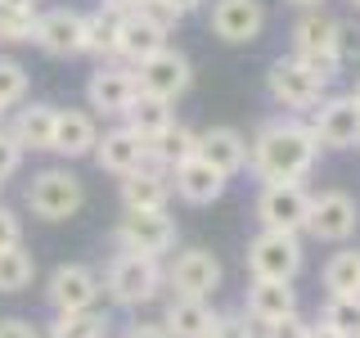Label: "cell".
Masks as SVG:
<instances>
[{"label": "cell", "instance_id": "7dc6e473", "mask_svg": "<svg viewBox=\"0 0 360 338\" xmlns=\"http://www.w3.org/2000/svg\"><path fill=\"white\" fill-rule=\"evenodd\" d=\"M347 5H352V9H356V14H360V0H347Z\"/></svg>", "mask_w": 360, "mask_h": 338}, {"label": "cell", "instance_id": "ba28073f", "mask_svg": "<svg viewBox=\"0 0 360 338\" xmlns=\"http://www.w3.org/2000/svg\"><path fill=\"white\" fill-rule=\"evenodd\" d=\"M176 234H180L176 217H167V212H127L112 230V239H117V253H140L162 262L176 248Z\"/></svg>", "mask_w": 360, "mask_h": 338}, {"label": "cell", "instance_id": "2e32d148", "mask_svg": "<svg viewBox=\"0 0 360 338\" xmlns=\"http://www.w3.org/2000/svg\"><path fill=\"white\" fill-rule=\"evenodd\" d=\"M207 23L225 45H252L266 32V0H212Z\"/></svg>", "mask_w": 360, "mask_h": 338}, {"label": "cell", "instance_id": "44dd1931", "mask_svg": "<svg viewBox=\"0 0 360 338\" xmlns=\"http://www.w3.org/2000/svg\"><path fill=\"white\" fill-rule=\"evenodd\" d=\"M117 199H122V212H167V203H172V176L158 172V167H140V172L122 176Z\"/></svg>", "mask_w": 360, "mask_h": 338}, {"label": "cell", "instance_id": "ffe728a7", "mask_svg": "<svg viewBox=\"0 0 360 338\" xmlns=\"http://www.w3.org/2000/svg\"><path fill=\"white\" fill-rule=\"evenodd\" d=\"M225 185H230V180H225L212 163H202L198 154L172 172V194L180 203H189V208H207V203H217L225 194Z\"/></svg>", "mask_w": 360, "mask_h": 338}, {"label": "cell", "instance_id": "f907efd6", "mask_svg": "<svg viewBox=\"0 0 360 338\" xmlns=\"http://www.w3.org/2000/svg\"><path fill=\"white\" fill-rule=\"evenodd\" d=\"M0 189H5V185H0Z\"/></svg>", "mask_w": 360, "mask_h": 338}, {"label": "cell", "instance_id": "b9f144b4", "mask_svg": "<svg viewBox=\"0 0 360 338\" xmlns=\"http://www.w3.org/2000/svg\"><path fill=\"white\" fill-rule=\"evenodd\" d=\"M144 0H99V9H108V14H117V18H127V14H135Z\"/></svg>", "mask_w": 360, "mask_h": 338}, {"label": "cell", "instance_id": "603a6c76", "mask_svg": "<svg viewBox=\"0 0 360 338\" xmlns=\"http://www.w3.org/2000/svg\"><path fill=\"white\" fill-rule=\"evenodd\" d=\"M288 311H297V289H292V280H252V284H248L243 315L252 325H270Z\"/></svg>", "mask_w": 360, "mask_h": 338}, {"label": "cell", "instance_id": "5b68a950", "mask_svg": "<svg viewBox=\"0 0 360 338\" xmlns=\"http://www.w3.org/2000/svg\"><path fill=\"white\" fill-rule=\"evenodd\" d=\"M176 14L172 9H162L158 0H144L135 14H127L122 18V41H117V59L127 63V68H135V63H144L149 54H158L162 45H172L167 37L176 32Z\"/></svg>", "mask_w": 360, "mask_h": 338}, {"label": "cell", "instance_id": "cb8c5ba5", "mask_svg": "<svg viewBox=\"0 0 360 338\" xmlns=\"http://www.w3.org/2000/svg\"><path fill=\"white\" fill-rule=\"evenodd\" d=\"M54 118H59V108L45 104V99H22L14 122H9V135L22 144V154H50V140H54Z\"/></svg>", "mask_w": 360, "mask_h": 338}, {"label": "cell", "instance_id": "5bb4252c", "mask_svg": "<svg viewBox=\"0 0 360 338\" xmlns=\"http://www.w3.org/2000/svg\"><path fill=\"white\" fill-rule=\"evenodd\" d=\"M99 270L86 266V262H63L50 270V280H45V298H50L54 311H90L99 302Z\"/></svg>", "mask_w": 360, "mask_h": 338}, {"label": "cell", "instance_id": "bcb514c9", "mask_svg": "<svg viewBox=\"0 0 360 338\" xmlns=\"http://www.w3.org/2000/svg\"><path fill=\"white\" fill-rule=\"evenodd\" d=\"M352 99H356V104H360V77H356V86H352Z\"/></svg>", "mask_w": 360, "mask_h": 338}, {"label": "cell", "instance_id": "d4e9b609", "mask_svg": "<svg viewBox=\"0 0 360 338\" xmlns=\"http://www.w3.org/2000/svg\"><path fill=\"white\" fill-rule=\"evenodd\" d=\"M212 325H217V311H212L207 298H180V293H172V302L162 311V330L172 338H207Z\"/></svg>", "mask_w": 360, "mask_h": 338}, {"label": "cell", "instance_id": "ee69618b", "mask_svg": "<svg viewBox=\"0 0 360 338\" xmlns=\"http://www.w3.org/2000/svg\"><path fill=\"white\" fill-rule=\"evenodd\" d=\"M5 9H37V0H0Z\"/></svg>", "mask_w": 360, "mask_h": 338}, {"label": "cell", "instance_id": "30bf717a", "mask_svg": "<svg viewBox=\"0 0 360 338\" xmlns=\"http://www.w3.org/2000/svg\"><path fill=\"white\" fill-rule=\"evenodd\" d=\"M135 82H140L144 95H158V99H167V104H176V99L194 86V63H189L185 50L162 45V50L149 54L144 63H135Z\"/></svg>", "mask_w": 360, "mask_h": 338}, {"label": "cell", "instance_id": "e575fe53", "mask_svg": "<svg viewBox=\"0 0 360 338\" xmlns=\"http://www.w3.org/2000/svg\"><path fill=\"white\" fill-rule=\"evenodd\" d=\"M22 167V144L9 135V127H0V185Z\"/></svg>", "mask_w": 360, "mask_h": 338}, {"label": "cell", "instance_id": "277c9868", "mask_svg": "<svg viewBox=\"0 0 360 338\" xmlns=\"http://www.w3.org/2000/svg\"><path fill=\"white\" fill-rule=\"evenodd\" d=\"M27 208L41 221H72L86 208V180L68 167H45L27 185Z\"/></svg>", "mask_w": 360, "mask_h": 338}, {"label": "cell", "instance_id": "c3c4849f", "mask_svg": "<svg viewBox=\"0 0 360 338\" xmlns=\"http://www.w3.org/2000/svg\"><path fill=\"white\" fill-rule=\"evenodd\" d=\"M5 113H9V108H0V127H5Z\"/></svg>", "mask_w": 360, "mask_h": 338}, {"label": "cell", "instance_id": "484cf974", "mask_svg": "<svg viewBox=\"0 0 360 338\" xmlns=\"http://www.w3.org/2000/svg\"><path fill=\"white\" fill-rule=\"evenodd\" d=\"M144 144H149V167L172 176L180 163H189V158L198 154V131L185 127V122H172V127H162L153 140H144Z\"/></svg>", "mask_w": 360, "mask_h": 338}, {"label": "cell", "instance_id": "681fc988", "mask_svg": "<svg viewBox=\"0 0 360 338\" xmlns=\"http://www.w3.org/2000/svg\"><path fill=\"white\" fill-rule=\"evenodd\" d=\"M248 338H257V334H248Z\"/></svg>", "mask_w": 360, "mask_h": 338}, {"label": "cell", "instance_id": "d590c367", "mask_svg": "<svg viewBox=\"0 0 360 338\" xmlns=\"http://www.w3.org/2000/svg\"><path fill=\"white\" fill-rule=\"evenodd\" d=\"M307 330H311V325L302 320L297 311H288V315H279V320L262 325V338H307Z\"/></svg>", "mask_w": 360, "mask_h": 338}, {"label": "cell", "instance_id": "e0dca14e", "mask_svg": "<svg viewBox=\"0 0 360 338\" xmlns=\"http://www.w3.org/2000/svg\"><path fill=\"white\" fill-rule=\"evenodd\" d=\"M82 27H86V14H77V9H45L37 14V32H32V45L45 50L50 59H72V54H82Z\"/></svg>", "mask_w": 360, "mask_h": 338}, {"label": "cell", "instance_id": "83f0119b", "mask_svg": "<svg viewBox=\"0 0 360 338\" xmlns=\"http://www.w3.org/2000/svg\"><path fill=\"white\" fill-rule=\"evenodd\" d=\"M176 122V113H172V104L167 99H158V95H135L131 104H127V113H122V127H131L140 140H153L162 127H172Z\"/></svg>", "mask_w": 360, "mask_h": 338}, {"label": "cell", "instance_id": "3957f363", "mask_svg": "<svg viewBox=\"0 0 360 338\" xmlns=\"http://www.w3.org/2000/svg\"><path fill=\"white\" fill-rule=\"evenodd\" d=\"M329 86L333 82H324L320 73H311L302 59H275L266 68V95H270V104L275 108H284V113H311L315 104H320L324 95H329Z\"/></svg>", "mask_w": 360, "mask_h": 338}, {"label": "cell", "instance_id": "60d3db41", "mask_svg": "<svg viewBox=\"0 0 360 338\" xmlns=\"http://www.w3.org/2000/svg\"><path fill=\"white\" fill-rule=\"evenodd\" d=\"M158 5H162V9H172L176 18H189L194 9H202V5H207V0H158Z\"/></svg>", "mask_w": 360, "mask_h": 338}, {"label": "cell", "instance_id": "7c38bea8", "mask_svg": "<svg viewBox=\"0 0 360 338\" xmlns=\"http://www.w3.org/2000/svg\"><path fill=\"white\" fill-rule=\"evenodd\" d=\"M311 131L320 149H356L360 144V104L352 95H324L311 108Z\"/></svg>", "mask_w": 360, "mask_h": 338}, {"label": "cell", "instance_id": "f546056e", "mask_svg": "<svg viewBox=\"0 0 360 338\" xmlns=\"http://www.w3.org/2000/svg\"><path fill=\"white\" fill-rule=\"evenodd\" d=\"M45 338H108V315L90 311H54Z\"/></svg>", "mask_w": 360, "mask_h": 338}, {"label": "cell", "instance_id": "f6af8a7d", "mask_svg": "<svg viewBox=\"0 0 360 338\" xmlns=\"http://www.w3.org/2000/svg\"><path fill=\"white\" fill-rule=\"evenodd\" d=\"M288 5H297V9H324V0H288Z\"/></svg>", "mask_w": 360, "mask_h": 338}, {"label": "cell", "instance_id": "8992f818", "mask_svg": "<svg viewBox=\"0 0 360 338\" xmlns=\"http://www.w3.org/2000/svg\"><path fill=\"white\" fill-rule=\"evenodd\" d=\"M292 59H302L311 73L333 82L342 73V59H338V18H329L324 9H307L292 23Z\"/></svg>", "mask_w": 360, "mask_h": 338}, {"label": "cell", "instance_id": "4316f807", "mask_svg": "<svg viewBox=\"0 0 360 338\" xmlns=\"http://www.w3.org/2000/svg\"><path fill=\"white\" fill-rule=\"evenodd\" d=\"M117 41H122V18L108 14V9H95L86 14V27H82V54L95 63H122L117 59Z\"/></svg>", "mask_w": 360, "mask_h": 338}, {"label": "cell", "instance_id": "f1b7e54d", "mask_svg": "<svg viewBox=\"0 0 360 338\" xmlns=\"http://www.w3.org/2000/svg\"><path fill=\"white\" fill-rule=\"evenodd\" d=\"M320 280H324V289H329V298H352V293H360V248L333 253L329 262H324Z\"/></svg>", "mask_w": 360, "mask_h": 338}, {"label": "cell", "instance_id": "4fadbf2b", "mask_svg": "<svg viewBox=\"0 0 360 338\" xmlns=\"http://www.w3.org/2000/svg\"><path fill=\"white\" fill-rule=\"evenodd\" d=\"M140 95V82H135V68L127 63H95L86 82V108L95 118H122L127 104Z\"/></svg>", "mask_w": 360, "mask_h": 338}, {"label": "cell", "instance_id": "ac0fdd59", "mask_svg": "<svg viewBox=\"0 0 360 338\" xmlns=\"http://www.w3.org/2000/svg\"><path fill=\"white\" fill-rule=\"evenodd\" d=\"M99 163V172H108V176H131V172H140V167H149V144L140 140L131 127H112V131H99V140H95V154H90Z\"/></svg>", "mask_w": 360, "mask_h": 338}, {"label": "cell", "instance_id": "7a4b0ae2", "mask_svg": "<svg viewBox=\"0 0 360 338\" xmlns=\"http://www.w3.org/2000/svg\"><path fill=\"white\" fill-rule=\"evenodd\" d=\"M99 284H104V293L117 302V307L135 311V307H149L158 293H162L167 270H162V262H153V257H140V253H112Z\"/></svg>", "mask_w": 360, "mask_h": 338}, {"label": "cell", "instance_id": "d6986e66", "mask_svg": "<svg viewBox=\"0 0 360 338\" xmlns=\"http://www.w3.org/2000/svg\"><path fill=\"white\" fill-rule=\"evenodd\" d=\"M95 140H99L95 113H86V108H59L50 154H59L63 163H72V158H90V154H95Z\"/></svg>", "mask_w": 360, "mask_h": 338}, {"label": "cell", "instance_id": "8fae6325", "mask_svg": "<svg viewBox=\"0 0 360 338\" xmlns=\"http://www.w3.org/2000/svg\"><path fill=\"white\" fill-rule=\"evenodd\" d=\"M360 230V203L347 189H320L311 194V217H307V234L320 244H347Z\"/></svg>", "mask_w": 360, "mask_h": 338}, {"label": "cell", "instance_id": "1f68e13d", "mask_svg": "<svg viewBox=\"0 0 360 338\" xmlns=\"http://www.w3.org/2000/svg\"><path fill=\"white\" fill-rule=\"evenodd\" d=\"M320 320L329 330H338L342 338H360V293H352V298H329Z\"/></svg>", "mask_w": 360, "mask_h": 338}, {"label": "cell", "instance_id": "7402d4cb", "mask_svg": "<svg viewBox=\"0 0 360 338\" xmlns=\"http://www.w3.org/2000/svg\"><path fill=\"white\" fill-rule=\"evenodd\" d=\"M198 158L230 180V176L248 172V135L234 127H207V131H198Z\"/></svg>", "mask_w": 360, "mask_h": 338}, {"label": "cell", "instance_id": "9c48e42d", "mask_svg": "<svg viewBox=\"0 0 360 338\" xmlns=\"http://www.w3.org/2000/svg\"><path fill=\"white\" fill-rule=\"evenodd\" d=\"M257 221L262 230H292L302 234L307 230V217H311V189L302 180H275V185H262L257 194Z\"/></svg>", "mask_w": 360, "mask_h": 338}, {"label": "cell", "instance_id": "836d02e7", "mask_svg": "<svg viewBox=\"0 0 360 338\" xmlns=\"http://www.w3.org/2000/svg\"><path fill=\"white\" fill-rule=\"evenodd\" d=\"M27 99V68L18 59H0V108H18Z\"/></svg>", "mask_w": 360, "mask_h": 338}, {"label": "cell", "instance_id": "6da1fadb", "mask_svg": "<svg viewBox=\"0 0 360 338\" xmlns=\"http://www.w3.org/2000/svg\"><path fill=\"white\" fill-rule=\"evenodd\" d=\"M315 158H320V144H315L311 122L292 118H270L257 127V135L248 140V172H252L262 185H275V180H307Z\"/></svg>", "mask_w": 360, "mask_h": 338}, {"label": "cell", "instance_id": "7bdbcfd3", "mask_svg": "<svg viewBox=\"0 0 360 338\" xmlns=\"http://www.w3.org/2000/svg\"><path fill=\"white\" fill-rule=\"evenodd\" d=\"M307 338H342V334H338V330H329V325H324V320H315L311 330H307Z\"/></svg>", "mask_w": 360, "mask_h": 338}, {"label": "cell", "instance_id": "9a60e30c", "mask_svg": "<svg viewBox=\"0 0 360 338\" xmlns=\"http://www.w3.org/2000/svg\"><path fill=\"white\" fill-rule=\"evenodd\" d=\"M225 270L217 262V253H207V248H185V253L172 257V266H167V284H172L180 298H212V293L221 289Z\"/></svg>", "mask_w": 360, "mask_h": 338}, {"label": "cell", "instance_id": "8d00e7d4", "mask_svg": "<svg viewBox=\"0 0 360 338\" xmlns=\"http://www.w3.org/2000/svg\"><path fill=\"white\" fill-rule=\"evenodd\" d=\"M338 59H360V23H338Z\"/></svg>", "mask_w": 360, "mask_h": 338}, {"label": "cell", "instance_id": "52a82bcc", "mask_svg": "<svg viewBox=\"0 0 360 338\" xmlns=\"http://www.w3.org/2000/svg\"><path fill=\"white\" fill-rule=\"evenodd\" d=\"M302 262V234L292 230H257L248 239V275L252 280H297Z\"/></svg>", "mask_w": 360, "mask_h": 338}, {"label": "cell", "instance_id": "f35d334b", "mask_svg": "<svg viewBox=\"0 0 360 338\" xmlns=\"http://www.w3.org/2000/svg\"><path fill=\"white\" fill-rule=\"evenodd\" d=\"M0 338H41V334H37V325H32V320L5 315V320H0Z\"/></svg>", "mask_w": 360, "mask_h": 338}, {"label": "cell", "instance_id": "74e56055", "mask_svg": "<svg viewBox=\"0 0 360 338\" xmlns=\"http://www.w3.org/2000/svg\"><path fill=\"white\" fill-rule=\"evenodd\" d=\"M18 244H22V221L14 208L0 203V248H18Z\"/></svg>", "mask_w": 360, "mask_h": 338}, {"label": "cell", "instance_id": "d6a6232c", "mask_svg": "<svg viewBox=\"0 0 360 338\" xmlns=\"http://www.w3.org/2000/svg\"><path fill=\"white\" fill-rule=\"evenodd\" d=\"M37 32V9H5L0 5V45H27Z\"/></svg>", "mask_w": 360, "mask_h": 338}, {"label": "cell", "instance_id": "4dcf8cb0", "mask_svg": "<svg viewBox=\"0 0 360 338\" xmlns=\"http://www.w3.org/2000/svg\"><path fill=\"white\" fill-rule=\"evenodd\" d=\"M37 280V257L27 248H0V293H22Z\"/></svg>", "mask_w": 360, "mask_h": 338}, {"label": "cell", "instance_id": "ab89813d", "mask_svg": "<svg viewBox=\"0 0 360 338\" xmlns=\"http://www.w3.org/2000/svg\"><path fill=\"white\" fill-rule=\"evenodd\" d=\"M122 338H172V334L162 330V320H135V325H127Z\"/></svg>", "mask_w": 360, "mask_h": 338}]
</instances>
